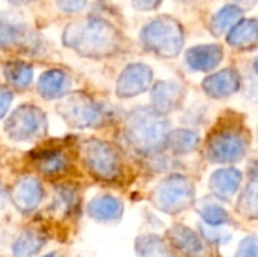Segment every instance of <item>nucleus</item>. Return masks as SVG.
<instances>
[{
	"mask_svg": "<svg viewBox=\"0 0 258 257\" xmlns=\"http://www.w3.org/2000/svg\"><path fill=\"white\" fill-rule=\"evenodd\" d=\"M63 44L82 56L103 58L115 53L121 44V33L103 18L88 17L70 23L63 32Z\"/></svg>",
	"mask_w": 258,
	"mask_h": 257,
	"instance_id": "obj_1",
	"label": "nucleus"
},
{
	"mask_svg": "<svg viewBox=\"0 0 258 257\" xmlns=\"http://www.w3.org/2000/svg\"><path fill=\"white\" fill-rule=\"evenodd\" d=\"M168 121L156 109L138 108L127 120L125 136L130 145L139 153H156L166 145Z\"/></svg>",
	"mask_w": 258,
	"mask_h": 257,
	"instance_id": "obj_2",
	"label": "nucleus"
},
{
	"mask_svg": "<svg viewBox=\"0 0 258 257\" xmlns=\"http://www.w3.org/2000/svg\"><path fill=\"white\" fill-rule=\"evenodd\" d=\"M141 41L147 50L163 58H174L183 48L184 32L175 18L163 15L154 18L142 29Z\"/></svg>",
	"mask_w": 258,
	"mask_h": 257,
	"instance_id": "obj_3",
	"label": "nucleus"
},
{
	"mask_svg": "<svg viewBox=\"0 0 258 257\" xmlns=\"http://www.w3.org/2000/svg\"><path fill=\"white\" fill-rule=\"evenodd\" d=\"M248 147L246 135L236 126H222L207 139V155L213 162L230 164L240 161Z\"/></svg>",
	"mask_w": 258,
	"mask_h": 257,
	"instance_id": "obj_4",
	"label": "nucleus"
},
{
	"mask_svg": "<svg viewBox=\"0 0 258 257\" xmlns=\"http://www.w3.org/2000/svg\"><path fill=\"white\" fill-rule=\"evenodd\" d=\"M5 130L14 141H30L45 135L47 118L45 114L32 105L17 108L5 123Z\"/></svg>",
	"mask_w": 258,
	"mask_h": 257,
	"instance_id": "obj_5",
	"label": "nucleus"
},
{
	"mask_svg": "<svg viewBox=\"0 0 258 257\" xmlns=\"http://www.w3.org/2000/svg\"><path fill=\"white\" fill-rule=\"evenodd\" d=\"M83 159L89 171L101 180H113L121 173V156L115 147L98 139L83 144Z\"/></svg>",
	"mask_w": 258,
	"mask_h": 257,
	"instance_id": "obj_6",
	"label": "nucleus"
},
{
	"mask_svg": "<svg viewBox=\"0 0 258 257\" xmlns=\"http://www.w3.org/2000/svg\"><path fill=\"white\" fill-rule=\"evenodd\" d=\"M57 112L70 126L79 129L95 127L103 123L104 118L103 109L92 98L82 92H76L70 97H65L59 103Z\"/></svg>",
	"mask_w": 258,
	"mask_h": 257,
	"instance_id": "obj_7",
	"label": "nucleus"
},
{
	"mask_svg": "<svg viewBox=\"0 0 258 257\" xmlns=\"http://www.w3.org/2000/svg\"><path fill=\"white\" fill-rule=\"evenodd\" d=\"M194 201L192 182L184 176H171L165 179L154 191L156 206L168 214H177Z\"/></svg>",
	"mask_w": 258,
	"mask_h": 257,
	"instance_id": "obj_8",
	"label": "nucleus"
},
{
	"mask_svg": "<svg viewBox=\"0 0 258 257\" xmlns=\"http://www.w3.org/2000/svg\"><path fill=\"white\" fill-rule=\"evenodd\" d=\"M153 80V70L142 64L135 62L127 65L118 82H116V95L121 98H132L142 92H145Z\"/></svg>",
	"mask_w": 258,
	"mask_h": 257,
	"instance_id": "obj_9",
	"label": "nucleus"
},
{
	"mask_svg": "<svg viewBox=\"0 0 258 257\" xmlns=\"http://www.w3.org/2000/svg\"><path fill=\"white\" fill-rule=\"evenodd\" d=\"M42 186L39 180H36L35 177H23L21 180H18L11 194L12 203L21 212L35 211L42 201Z\"/></svg>",
	"mask_w": 258,
	"mask_h": 257,
	"instance_id": "obj_10",
	"label": "nucleus"
},
{
	"mask_svg": "<svg viewBox=\"0 0 258 257\" xmlns=\"http://www.w3.org/2000/svg\"><path fill=\"white\" fill-rule=\"evenodd\" d=\"M240 86V76L233 68H225L209 76L203 82L204 92L212 98H225L233 95Z\"/></svg>",
	"mask_w": 258,
	"mask_h": 257,
	"instance_id": "obj_11",
	"label": "nucleus"
},
{
	"mask_svg": "<svg viewBox=\"0 0 258 257\" xmlns=\"http://www.w3.org/2000/svg\"><path fill=\"white\" fill-rule=\"evenodd\" d=\"M29 39V32L26 23L9 12L0 14V48H14L24 45Z\"/></svg>",
	"mask_w": 258,
	"mask_h": 257,
	"instance_id": "obj_12",
	"label": "nucleus"
},
{
	"mask_svg": "<svg viewBox=\"0 0 258 257\" xmlns=\"http://www.w3.org/2000/svg\"><path fill=\"white\" fill-rule=\"evenodd\" d=\"M184 98V88L175 82H159L151 89V100L156 111L168 114L177 109Z\"/></svg>",
	"mask_w": 258,
	"mask_h": 257,
	"instance_id": "obj_13",
	"label": "nucleus"
},
{
	"mask_svg": "<svg viewBox=\"0 0 258 257\" xmlns=\"http://www.w3.org/2000/svg\"><path fill=\"white\" fill-rule=\"evenodd\" d=\"M222 58V48L215 44L192 47L186 55L187 65L195 71H212L221 64Z\"/></svg>",
	"mask_w": 258,
	"mask_h": 257,
	"instance_id": "obj_14",
	"label": "nucleus"
},
{
	"mask_svg": "<svg viewBox=\"0 0 258 257\" xmlns=\"http://www.w3.org/2000/svg\"><path fill=\"white\" fill-rule=\"evenodd\" d=\"M242 182V173L236 168H222L212 174L210 177V189L213 194L222 200L231 198Z\"/></svg>",
	"mask_w": 258,
	"mask_h": 257,
	"instance_id": "obj_15",
	"label": "nucleus"
},
{
	"mask_svg": "<svg viewBox=\"0 0 258 257\" xmlns=\"http://www.w3.org/2000/svg\"><path fill=\"white\" fill-rule=\"evenodd\" d=\"M228 44L239 50H249L258 44V20L249 18L237 23L228 33Z\"/></svg>",
	"mask_w": 258,
	"mask_h": 257,
	"instance_id": "obj_16",
	"label": "nucleus"
},
{
	"mask_svg": "<svg viewBox=\"0 0 258 257\" xmlns=\"http://www.w3.org/2000/svg\"><path fill=\"white\" fill-rule=\"evenodd\" d=\"M68 88V77L60 70H48L38 80V91L47 100L60 98Z\"/></svg>",
	"mask_w": 258,
	"mask_h": 257,
	"instance_id": "obj_17",
	"label": "nucleus"
},
{
	"mask_svg": "<svg viewBox=\"0 0 258 257\" xmlns=\"http://www.w3.org/2000/svg\"><path fill=\"white\" fill-rule=\"evenodd\" d=\"M169 238L180 251L189 257H203L206 254V247L203 241L189 229L177 226L169 232Z\"/></svg>",
	"mask_w": 258,
	"mask_h": 257,
	"instance_id": "obj_18",
	"label": "nucleus"
},
{
	"mask_svg": "<svg viewBox=\"0 0 258 257\" xmlns=\"http://www.w3.org/2000/svg\"><path fill=\"white\" fill-rule=\"evenodd\" d=\"M88 214L98 221L116 220L122 214V203L112 195H101L89 203Z\"/></svg>",
	"mask_w": 258,
	"mask_h": 257,
	"instance_id": "obj_19",
	"label": "nucleus"
},
{
	"mask_svg": "<svg viewBox=\"0 0 258 257\" xmlns=\"http://www.w3.org/2000/svg\"><path fill=\"white\" fill-rule=\"evenodd\" d=\"M242 18V9L237 5H227L218 11L210 20V32L215 36H221L231 30Z\"/></svg>",
	"mask_w": 258,
	"mask_h": 257,
	"instance_id": "obj_20",
	"label": "nucleus"
},
{
	"mask_svg": "<svg viewBox=\"0 0 258 257\" xmlns=\"http://www.w3.org/2000/svg\"><path fill=\"white\" fill-rule=\"evenodd\" d=\"M45 236L35 230H27L20 235V238L12 245L14 257H32L35 256L44 245Z\"/></svg>",
	"mask_w": 258,
	"mask_h": 257,
	"instance_id": "obj_21",
	"label": "nucleus"
},
{
	"mask_svg": "<svg viewBox=\"0 0 258 257\" xmlns=\"http://www.w3.org/2000/svg\"><path fill=\"white\" fill-rule=\"evenodd\" d=\"M3 73L9 85L17 89L29 86L33 79V70L24 61H9L3 68Z\"/></svg>",
	"mask_w": 258,
	"mask_h": 257,
	"instance_id": "obj_22",
	"label": "nucleus"
},
{
	"mask_svg": "<svg viewBox=\"0 0 258 257\" xmlns=\"http://www.w3.org/2000/svg\"><path fill=\"white\" fill-rule=\"evenodd\" d=\"M200 136L187 129H178L175 132L168 133L166 145L177 155H187L198 148Z\"/></svg>",
	"mask_w": 258,
	"mask_h": 257,
	"instance_id": "obj_23",
	"label": "nucleus"
},
{
	"mask_svg": "<svg viewBox=\"0 0 258 257\" xmlns=\"http://www.w3.org/2000/svg\"><path fill=\"white\" fill-rule=\"evenodd\" d=\"M239 211L251 218H258V173L254 174L239 201Z\"/></svg>",
	"mask_w": 258,
	"mask_h": 257,
	"instance_id": "obj_24",
	"label": "nucleus"
},
{
	"mask_svg": "<svg viewBox=\"0 0 258 257\" xmlns=\"http://www.w3.org/2000/svg\"><path fill=\"white\" fill-rule=\"evenodd\" d=\"M67 158L60 151H45L38 156L36 159V167L39 168L41 173L47 176H54L60 174L67 168Z\"/></svg>",
	"mask_w": 258,
	"mask_h": 257,
	"instance_id": "obj_25",
	"label": "nucleus"
},
{
	"mask_svg": "<svg viewBox=\"0 0 258 257\" xmlns=\"http://www.w3.org/2000/svg\"><path fill=\"white\" fill-rule=\"evenodd\" d=\"M136 248L141 257H168L163 242L156 236H142L138 241Z\"/></svg>",
	"mask_w": 258,
	"mask_h": 257,
	"instance_id": "obj_26",
	"label": "nucleus"
},
{
	"mask_svg": "<svg viewBox=\"0 0 258 257\" xmlns=\"http://www.w3.org/2000/svg\"><path fill=\"white\" fill-rule=\"evenodd\" d=\"M201 217L210 224V226H224L228 221V214L224 208L215 203H207L201 206Z\"/></svg>",
	"mask_w": 258,
	"mask_h": 257,
	"instance_id": "obj_27",
	"label": "nucleus"
},
{
	"mask_svg": "<svg viewBox=\"0 0 258 257\" xmlns=\"http://www.w3.org/2000/svg\"><path fill=\"white\" fill-rule=\"evenodd\" d=\"M236 257H258V239L257 238H246L237 251Z\"/></svg>",
	"mask_w": 258,
	"mask_h": 257,
	"instance_id": "obj_28",
	"label": "nucleus"
},
{
	"mask_svg": "<svg viewBox=\"0 0 258 257\" xmlns=\"http://www.w3.org/2000/svg\"><path fill=\"white\" fill-rule=\"evenodd\" d=\"M57 6L65 12H77L85 8L88 0H56Z\"/></svg>",
	"mask_w": 258,
	"mask_h": 257,
	"instance_id": "obj_29",
	"label": "nucleus"
},
{
	"mask_svg": "<svg viewBox=\"0 0 258 257\" xmlns=\"http://www.w3.org/2000/svg\"><path fill=\"white\" fill-rule=\"evenodd\" d=\"M12 101V92L6 88H0V118L8 112Z\"/></svg>",
	"mask_w": 258,
	"mask_h": 257,
	"instance_id": "obj_30",
	"label": "nucleus"
},
{
	"mask_svg": "<svg viewBox=\"0 0 258 257\" xmlns=\"http://www.w3.org/2000/svg\"><path fill=\"white\" fill-rule=\"evenodd\" d=\"M162 0H132V5L136 8V9H141V11H150V9H154L160 5Z\"/></svg>",
	"mask_w": 258,
	"mask_h": 257,
	"instance_id": "obj_31",
	"label": "nucleus"
},
{
	"mask_svg": "<svg viewBox=\"0 0 258 257\" xmlns=\"http://www.w3.org/2000/svg\"><path fill=\"white\" fill-rule=\"evenodd\" d=\"M237 6H243V8H252L255 5L257 0H236Z\"/></svg>",
	"mask_w": 258,
	"mask_h": 257,
	"instance_id": "obj_32",
	"label": "nucleus"
},
{
	"mask_svg": "<svg viewBox=\"0 0 258 257\" xmlns=\"http://www.w3.org/2000/svg\"><path fill=\"white\" fill-rule=\"evenodd\" d=\"M6 197H8V192H6L5 186H3V185H0V208H3V206H5V203H6Z\"/></svg>",
	"mask_w": 258,
	"mask_h": 257,
	"instance_id": "obj_33",
	"label": "nucleus"
},
{
	"mask_svg": "<svg viewBox=\"0 0 258 257\" xmlns=\"http://www.w3.org/2000/svg\"><path fill=\"white\" fill-rule=\"evenodd\" d=\"M9 3H12V5H15V6H20V5H26V3H29L30 0H8Z\"/></svg>",
	"mask_w": 258,
	"mask_h": 257,
	"instance_id": "obj_34",
	"label": "nucleus"
},
{
	"mask_svg": "<svg viewBox=\"0 0 258 257\" xmlns=\"http://www.w3.org/2000/svg\"><path fill=\"white\" fill-rule=\"evenodd\" d=\"M254 67H255V73L258 74V56H257V59H255V64H254Z\"/></svg>",
	"mask_w": 258,
	"mask_h": 257,
	"instance_id": "obj_35",
	"label": "nucleus"
},
{
	"mask_svg": "<svg viewBox=\"0 0 258 257\" xmlns=\"http://www.w3.org/2000/svg\"><path fill=\"white\" fill-rule=\"evenodd\" d=\"M44 257H60L59 254H56V253H51V254H47V256Z\"/></svg>",
	"mask_w": 258,
	"mask_h": 257,
	"instance_id": "obj_36",
	"label": "nucleus"
}]
</instances>
